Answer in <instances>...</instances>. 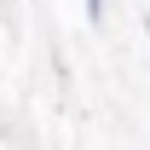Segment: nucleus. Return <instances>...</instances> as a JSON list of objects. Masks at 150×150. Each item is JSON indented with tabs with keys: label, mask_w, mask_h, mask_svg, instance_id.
Returning <instances> with one entry per match:
<instances>
[{
	"label": "nucleus",
	"mask_w": 150,
	"mask_h": 150,
	"mask_svg": "<svg viewBox=\"0 0 150 150\" xmlns=\"http://www.w3.org/2000/svg\"><path fill=\"white\" fill-rule=\"evenodd\" d=\"M87 6V23H104V0H81Z\"/></svg>",
	"instance_id": "1"
}]
</instances>
